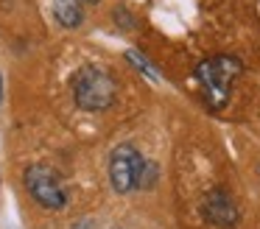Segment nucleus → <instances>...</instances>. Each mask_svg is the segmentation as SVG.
<instances>
[{
	"mask_svg": "<svg viewBox=\"0 0 260 229\" xmlns=\"http://www.w3.org/2000/svg\"><path fill=\"white\" fill-rule=\"evenodd\" d=\"M243 73L241 59L230 53H218V56H207L196 64V81L202 89V98L210 109H224L230 104L232 95V81Z\"/></svg>",
	"mask_w": 260,
	"mask_h": 229,
	"instance_id": "1",
	"label": "nucleus"
},
{
	"mask_svg": "<svg viewBox=\"0 0 260 229\" xmlns=\"http://www.w3.org/2000/svg\"><path fill=\"white\" fill-rule=\"evenodd\" d=\"M73 101L84 112H107L118 98V84L112 73L101 64H84L73 76Z\"/></svg>",
	"mask_w": 260,
	"mask_h": 229,
	"instance_id": "2",
	"label": "nucleus"
},
{
	"mask_svg": "<svg viewBox=\"0 0 260 229\" xmlns=\"http://www.w3.org/2000/svg\"><path fill=\"white\" fill-rule=\"evenodd\" d=\"M143 162L146 159H143L140 148L132 143H120L112 148V154H109V182H112V190L118 195H129L137 190Z\"/></svg>",
	"mask_w": 260,
	"mask_h": 229,
	"instance_id": "3",
	"label": "nucleus"
},
{
	"mask_svg": "<svg viewBox=\"0 0 260 229\" xmlns=\"http://www.w3.org/2000/svg\"><path fill=\"white\" fill-rule=\"evenodd\" d=\"M23 182L28 195L45 210H62L68 204V190L53 168L48 165H28L23 173Z\"/></svg>",
	"mask_w": 260,
	"mask_h": 229,
	"instance_id": "4",
	"label": "nucleus"
},
{
	"mask_svg": "<svg viewBox=\"0 0 260 229\" xmlns=\"http://www.w3.org/2000/svg\"><path fill=\"white\" fill-rule=\"evenodd\" d=\"M202 212H204V221L218 229H235L238 221H241V210H238L235 199L224 187H213L204 195Z\"/></svg>",
	"mask_w": 260,
	"mask_h": 229,
	"instance_id": "5",
	"label": "nucleus"
},
{
	"mask_svg": "<svg viewBox=\"0 0 260 229\" xmlns=\"http://www.w3.org/2000/svg\"><path fill=\"white\" fill-rule=\"evenodd\" d=\"M51 11H53V20L62 28H79L81 20H84L79 0H53Z\"/></svg>",
	"mask_w": 260,
	"mask_h": 229,
	"instance_id": "6",
	"label": "nucleus"
},
{
	"mask_svg": "<svg viewBox=\"0 0 260 229\" xmlns=\"http://www.w3.org/2000/svg\"><path fill=\"white\" fill-rule=\"evenodd\" d=\"M126 59H129V64H135L140 73H146L148 78H154V81L159 78V70H157V67H154L148 59H146V56L140 53V50H126Z\"/></svg>",
	"mask_w": 260,
	"mask_h": 229,
	"instance_id": "7",
	"label": "nucleus"
},
{
	"mask_svg": "<svg viewBox=\"0 0 260 229\" xmlns=\"http://www.w3.org/2000/svg\"><path fill=\"white\" fill-rule=\"evenodd\" d=\"M159 179V165L151 159L143 162V173H140V184H137V190H151L154 184H157Z\"/></svg>",
	"mask_w": 260,
	"mask_h": 229,
	"instance_id": "8",
	"label": "nucleus"
},
{
	"mask_svg": "<svg viewBox=\"0 0 260 229\" xmlns=\"http://www.w3.org/2000/svg\"><path fill=\"white\" fill-rule=\"evenodd\" d=\"M0 104H3V73H0Z\"/></svg>",
	"mask_w": 260,
	"mask_h": 229,
	"instance_id": "9",
	"label": "nucleus"
},
{
	"mask_svg": "<svg viewBox=\"0 0 260 229\" xmlns=\"http://www.w3.org/2000/svg\"><path fill=\"white\" fill-rule=\"evenodd\" d=\"M84 3H90V6H95V3H98V0H84Z\"/></svg>",
	"mask_w": 260,
	"mask_h": 229,
	"instance_id": "10",
	"label": "nucleus"
},
{
	"mask_svg": "<svg viewBox=\"0 0 260 229\" xmlns=\"http://www.w3.org/2000/svg\"><path fill=\"white\" fill-rule=\"evenodd\" d=\"M257 176H260V162H257Z\"/></svg>",
	"mask_w": 260,
	"mask_h": 229,
	"instance_id": "11",
	"label": "nucleus"
}]
</instances>
